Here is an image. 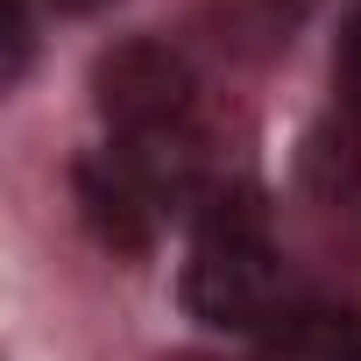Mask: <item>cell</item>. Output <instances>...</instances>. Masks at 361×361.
<instances>
[{
    "mask_svg": "<svg viewBox=\"0 0 361 361\" xmlns=\"http://www.w3.org/2000/svg\"><path fill=\"white\" fill-rule=\"evenodd\" d=\"M185 305H192V319H206L220 333H269L298 305L269 206L255 192L234 185V192L206 199V213L192 227V255H185Z\"/></svg>",
    "mask_w": 361,
    "mask_h": 361,
    "instance_id": "obj_1",
    "label": "cell"
},
{
    "mask_svg": "<svg viewBox=\"0 0 361 361\" xmlns=\"http://www.w3.org/2000/svg\"><path fill=\"white\" fill-rule=\"evenodd\" d=\"M262 361H361V312L298 298L269 333H255Z\"/></svg>",
    "mask_w": 361,
    "mask_h": 361,
    "instance_id": "obj_2",
    "label": "cell"
},
{
    "mask_svg": "<svg viewBox=\"0 0 361 361\" xmlns=\"http://www.w3.org/2000/svg\"><path fill=\"white\" fill-rule=\"evenodd\" d=\"M333 92H340V114H347V135L361 142V8L340 36V57H333Z\"/></svg>",
    "mask_w": 361,
    "mask_h": 361,
    "instance_id": "obj_3",
    "label": "cell"
},
{
    "mask_svg": "<svg viewBox=\"0 0 361 361\" xmlns=\"http://www.w3.org/2000/svg\"><path fill=\"white\" fill-rule=\"evenodd\" d=\"M269 15H305V8H319V0H262Z\"/></svg>",
    "mask_w": 361,
    "mask_h": 361,
    "instance_id": "obj_4",
    "label": "cell"
}]
</instances>
